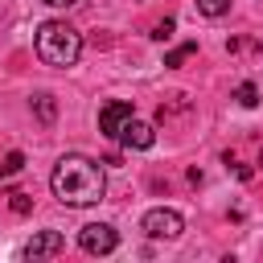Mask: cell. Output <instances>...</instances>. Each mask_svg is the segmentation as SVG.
I'll return each mask as SVG.
<instances>
[{"label": "cell", "mask_w": 263, "mask_h": 263, "mask_svg": "<svg viewBox=\"0 0 263 263\" xmlns=\"http://www.w3.org/2000/svg\"><path fill=\"white\" fill-rule=\"evenodd\" d=\"M49 189H53V197H58L62 205L82 210V205L103 201V193H107V177H103V168H99L90 156H74V152H70V156H62V160L53 164Z\"/></svg>", "instance_id": "6da1fadb"}, {"label": "cell", "mask_w": 263, "mask_h": 263, "mask_svg": "<svg viewBox=\"0 0 263 263\" xmlns=\"http://www.w3.org/2000/svg\"><path fill=\"white\" fill-rule=\"evenodd\" d=\"M78 53H82V37H78L74 25H66V21H45V25L37 29V58H41L45 66L66 70V66L78 62Z\"/></svg>", "instance_id": "7a4b0ae2"}, {"label": "cell", "mask_w": 263, "mask_h": 263, "mask_svg": "<svg viewBox=\"0 0 263 263\" xmlns=\"http://www.w3.org/2000/svg\"><path fill=\"white\" fill-rule=\"evenodd\" d=\"M140 226H144L148 238H164V242H173V238L185 234V218H181L177 210H164V205H160V210H148Z\"/></svg>", "instance_id": "3957f363"}, {"label": "cell", "mask_w": 263, "mask_h": 263, "mask_svg": "<svg viewBox=\"0 0 263 263\" xmlns=\"http://www.w3.org/2000/svg\"><path fill=\"white\" fill-rule=\"evenodd\" d=\"M78 247H82L86 255H111V251L119 247V234H115L111 222H86V226L78 230Z\"/></svg>", "instance_id": "277c9868"}, {"label": "cell", "mask_w": 263, "mask_h": 263, "mask_svg": "<svg viewBox=\"0 0 263 263\" xmlns=\"http://www.w3.org/2000/svg\"><path fill=\"white\" fill-rule=\"evenodd\" d=\"M127 119H132V103H123V99H111V103L99 107V132L107 140H119V132H123Z\"/></svg>", "instance_id": "5b68a950"}, {"label": "cell", "mask_w": 263, "mask_h": 263, "mask_svg": "<svg viewBox=\"0 0 263 263\" xmlns=\"http://www.w3.org/2000/svg\"><path fill=\"white\" fill-rule=\"evenodd\" d=\"M62 251H66L62 230H37L25 247V259H49V255H62Z\"/></svg>", "instance_id": "8992f818"}, {"label": "cell", "mask_w": 263, "mask_h": 263, "mask_svg": "<svg viewBox=\"0 0 263 263\" xmlns=\"http://www.w3.org/2000/svg\"><path fill=\"white\" fill-rule=\"evenodd\" d=\"M119 140H123L127 148H152V144H156V132H152V127H148L144 119H136V115H132V119L123 123Z\"/></svg>", "instance_id": "52a82bcc"}, {"label": "cell", "mask_w": 263, "mask_h": 263, "mask_svg": "<svg viewBox=\"0 0 263 263\" xmlns=\"http://www.w3.org/2000/svg\"><path fill=\"white\" fill-rule=\"evenodd\" d=\"M193 53H197V41H185V45H177L173 53H164V66H185Z\"/></svg>", "instance_id": "ba28073f"}, {"label": "cell", "mask_w": 263, "mask_h": 263, "mask_svg": "<svg viewBox=\"0 0 263 263\" xmlns=\"http://www.w3.org/2000/svg\"><path fill=\"white\" fill-rule=\"evenodd\" d=\"M197 12L201 16H222V12H230V0H197Z\"/></svg>", "instance_id": "9c48e42d"}, {"label": "cell", "mask_w": 263, "mask_h": 263, "mask_svg": "<svg viewBox=\"0 0 263 263\" xmlns=\"http://www.w3.org/2000/svg\"><path fill=\"white\" fill-rule=\"evenodd\" d=\"M234 99H238V107H259V90H255L251 82H242V86L234 90Z\"/></svg>", "instance_id": "30bf717a"}, {"label": "cell", "mask_w": 263, "mask_h": 263, "mask_svg": "<svg viewBox=\"0 0 263 263\" xmlns=\"http://www.w3.org/2000/svg\"><path fill=\"white\" fill-rule=\"evenodd\" d=\"M33 107H37L41 123H53V95H37V99H33Z\"/></svg>", "instance_id": "8fae6325"}, {"label": "cell", "mask_w": 263, "mask_h": 263, "mask_svg": "<svg viewBox=\"0 0 263 263\" xmlns=\"http://www.w3.org/2000/svg\"><path fill=\"white\" fill-rule=\"evenodd\" d=\"M25 168V156L21 152H8L4 160H0V177H12V173H21Z\"/></svg>", "instance_id": "7c38bea8"}, {"label": "cell", "mask_w": 263, "mask_h": 263, "mask_svg": "<svg viewBox=\"0 0 263 263\" xmlns=\"http://www.w3.org/2000/svg\"><path fill=\"white\" fill-rule=\"evenodd\" d=\"M8 205H12L16 214H29V210H33V201H29V193H21V189H8Z\"/></svg>", "instance_id": "4fadbf2b"}, {"label": "cell", "mask_w": 263, "mask_h": 263, "mask_svg": "<svg viewBox=\"0 0 263 263\" xmlns=\"http://www.w3.org/2000/svg\"><path fill=\"white\" fill-rule=\"evenodd\" d=\"M173 29H177V25H173V21L164 16V21H160V25L152 29V41H168V37H173Z\"/></svg>", "instance_id": "5bb4252c"}, {"label": "cell", "mask_w": 263, "mask_h": 263, "mask_svg": "<svg viewBox=\"0 0 263 263\" xmlns=\"http://www.w3.org/2000/svg\"><path fill=\"white\" fill-rule=\"evenodd\" d=\"M41 4H49V8H70V4H78V0H41Z\"/></svg>", "instance_id": "9a60e30c"}]
</instances>
